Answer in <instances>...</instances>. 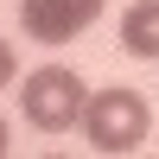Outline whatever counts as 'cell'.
<instances>
[{
	"label": "cell",
	"mask_w": 159,
	"mask_h": 159,
	"mask_svg": "<svg viewBox=\"0 0 159 159\" xmlns=\"http://www.w3.org/2000/svg\"><path fill=\"white\" fill-rule=\"evenodd\" d=\"M83 108H89L83 76L64 70V64H38V70L19 83V115L38 127V134H64L70 121H83Z\"/></svg>",
	"instance_id": "cell-1"
},
{
	"label": "cell",
	"mask_w": 159,
	"mask_h": 159,
	"mask_svg": "<svg viewBox=\"0 0 159 159\" xmlns=\"http://www.w3.org/2000/svg\"><path fill=\"white\" fill-rule=\"evenodd\" d=\"M147 96L140 89H96L89 96V108H83V134H89V147L96 153H134L140 140H147Z\"/></svg>",
	"instance_id": "cell-2"
},
{
	"label": "cell",
	"mask_w": 159,
	"mask_h": 159,
	"mask_svg": "<svg viewBox=\"0 0 159 159\" xmlns=\"http://www.w3.org/2000/svg\"><path fill=\"white\" fill-rule=\"evenodd\" d=\"M102 19V0H19V25L38 45H64V38L89 32Z\"/></svg>",
	"instance_id": "cell-3"
},
{
	"label": "cell",
	"mask_w": 159,
	"mask_h": 159,
	"mask_svg": "<svg viewBox=\"0 0 159 159\" xmlns=\"http://www.w3.org/2000/svg\"><path fill=\"white\" fill-rule=\"evenodd\" d=\"M121 51L127 57H159V0H134L121 13Z\"/></svg>",
	"instance_id": "cell-4"
},
{
	"label": "cell",
	"mask_w": 159,
	"mask_h": 159,
	"mask_svg": "<svg viewBox=\"0 0 159 159\" xmlns=\"http://www.w3.org/2000/svg\"><path fill=\"white\" fill-rule=\"evenodd\" d=\"M13 70H19V57H13V45H7V38H0V89L13 83Z\"/></svg>",
	"instance_id": "cell-5"
},
{
	"label": "cell",
	"mask_w": 159,
	"mask_h": 159,
	"mask_svg": "<svg viewBox=\"0 0 159 159\" xmlns=\"http://www.w3.org/2000/svg\"><path fill=\"white\" fill-rule=\"evenodd\" d=\"M7 147H13V127H7V121H0V159H7Z\"/></svg>",
	"instance_id": "cell-6"
}]
</instances>
